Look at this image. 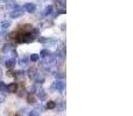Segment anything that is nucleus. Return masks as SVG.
Segmentation results:
<instances>
[{
	"label": "nucleus",
	"instance_id": "f257e3e1",
	"mask_svg": "<svg viewBox=\"0 0 133 116\" xmlns=\"http://www.w3.org/2000/svg\"><path fill=\"white\" fill-rule=\"evenodd\" d=\"M64 88H65V84L63 80H57V81L53 82V85H51V89L58 92V93H60V92H63Z\"/></svg>",
	"mask_w": 133,
	"mask_h": 116
},
{
	"label": "nucleus",
	"instance_id": "f03ea898",
	"mask_svg": "<svg viewBox=\"0 0 133 116\" xmlns=\"http://www.w3.org/2000/svg\"><path fill=\"white\" fill-rule=\"evenodd\" d=\"M18 88H19V85L16 82H12V84L7 85V92L8 93H16Z\"/></svg>",
	"mask_w": 133,
	"mask_h": 116
},
{
	"label": "nucleus",
	"instance_id": "7ed1b4c3",
	"mask_svg": "<svg viewBox=\"0 0 133 116\" xmlns=\"http://www.w3.org/2000/svg\"><path fill=\"white\" fill-rule=\"evenodd\" d=\"M23 9L25 11H27V12H29V13H34L35 12V9H36V6H35L34 4H25L23 5Z\"/></svg>",
	"mask_w": 133,
	"mask_h": 116
},
{
	"label": "nucleus",
	"instance_id": "20e7f679",
	"mask_svg": "<svg viewBox=\"0 0 133 116\" xmlns=\"http://www.w3.org/2000/svg\"><path fill=\"white\" fill-rule=\"evenodd\" d=\"M32 30H33V26L29 25V23H26V25H23L22 27H21V33H23V34L32 33Z\"/></svg>",
	"mask_w": 133,
	"mask_h": 116
},
{
	"label": "nucleus",
	"instance_id": "39448f33",
	"mask_svg": "<svg viewBox=\"0 0 133 116\" xmlns=\"http://www.w3.org/2000/svg\"><path fill=\"white\" fill-rule=\"evenodd\" d=\"M22 14H23V9H13L11 13V18H13V19L20 18Z\"/></svg>",
	"mask_w": 133,
	"mask_h": 116
},
{
	"label": "nucleus",
	"instance_id": "423d86ee",
	"mask_svg": "<svg viewBox=\"0 0 133 116\" xmlns=\"http://www.w3.org/2000/svg\"><path fill=\"white\" fill-rule=\"evenodd\" d=\"M36 93H37V98L40 99V101H44L47 99V93L43 91V89H39Z\"/></svg>",
	"mask_w": 133,
	"mask_h": 116
},
{
	"label": "nucleus",
	"instance_id": "0eeeda50",
	"mask_svg": "<svg viewBox=\"0 0 133 116\" xmlns=\"http://www.w3.org/2000/svg\"><path fill=\"white\" fill-rule=\"evenodd\" d=\"M36 74H37V71L35 67H30L29 70H28V77H29L30 79H34V78L36 77Z\"/></svg>",
	"mask_w": 133,
	"mask_h": 116
},
{
	"label": "nucleus",
	"instance_id": "6e6552de",
	"mask_svg": "<svg viewBox=\"0 0 133 116\" xmlns=\"http://www.w3.org/2000/svg\"><path fill=\"white\" fill-rule=\"evenodd\" d=\"M5 65L7 66V68H13L14 66H15V59L14 58H11V59H8V60H6V63H5Z\"/></svg>",
	"mask_w": 133,
	"mask_h": 116
},
{
	"label": "nucleus",
	"instance_id": "1a4fd4ad",
	"mask_svg": "<svg viewBox=\"0 0 133 116\" xmlns=\"http://www.w3.org/2000/svg\"><path fill=\"white\" fill-rule=\"evenodd\" d=\"M27 102L30 103V105H34V103L36 102V99H35V96H34L33 93H29L27 95Z\"/></svg>",
	"mask_w": 133,
	"mask_h": 116
},
{
	"label": "nucleus",
	"instance_id": "9d476101",
	"mask_svg": "<svg viewBox=\"0 0 133 116\" xmlns=\"http://www.w3.org/2000/svg\"><path fill=\"white\" fill-rule=\"evenodd\" d=\"M12 44H9V43H7V44H5L4 47H2V49H1V51L2 52H8V51H12Z\"/></svg>",
	"mask_w": 133,
	"mask_h": 116
},
{
	"label": "nucleus",
	"instance_id": "9b49d317",
	"mask_svg": "<svg viewBox=\"0 0 133 116\" xmlns=\"http://www.w3.org/2000/svg\"><path fill=\"white\" fill-rule=\"evenodd\" d=\"M0 92H1V94H6L7 93V85L5 84L4 81H0Z\"/></svg>",
	"mask_w": 133,
	"mask_h": 116
},
{
	"label": "nucleus",
	"instance_id": "f8f14e48",
	"mask_svg": "<svg viewBox=\"0 0 133 116\" xmlns=\"http://www.w3.org/2000/svg\"><path fill=\"white\" fill-rule=\"evenodd\" d=\"M54 11V6L53 5H49V6L46 7V11H44V15H49V14H51Z\"/></svg>",
	"mask_w": 133,
	"mask_h": 116
},
{
	"label": "nucleus",
	"instance_id": "ddd939ff",
	"mask_svg": "<svg viewBox=\"0 0 133 116\" xmlns=\"http://www.w3.org/2000/svg\"><path fill=\"white\" fill-rule=\"evenodd\" d=\"M41 109H42L41 106H40L39 108H36V109H33L32 112L29 113V116H39V115H40V112H39V110H41Z\"/></svg>",
	"mask_w": 133,
	"mask_h": 116
},
{
	"label": "nucleus",
	"instance_id": "4468645a",
	"mask_svg": "<svg viewBox=\"0 0 133 116\" xmlns=\"http://www.w3.org/2000/svg\"><path fill=\"white\" fill-rule=\"evenodd\" d=\"M55 107H56V103L54 102V101H48V102H47V106H46L47 109H54Z\"/></svg>",
	"mask_w": 133,
	"mask_h": 116
},
{
	"label": "nucleus",
	"instance_id": "2eb2a0df",
	"mask_svg": "<svg viewBox=\"0 0 133 116\" xmlns=\"http://www.w3.org/2000/svg\"><path fill=\"white\" fill-rule=\"evenodd\" d=\"M29 59H30L32 61H37V60L40 59V56H39V55H36V53H33V55H30Z\"/></svg>",
	"mask_w": 133,
	"mask_h": 116
},
{
	"label": "nucleus",
	"instance_id": "dca6fc26",
	"mask_svg": "<svg viewBox=\"0 0 133 116\" xmlns=\"http://www.w3.org/2000/svg\"><path fill=\"white\" fill-rule=\"evenodd\" d=\"M9 25H11V22H9V21H2V22H1V28H2V29H7V28L9 27Z\"/></svg>",
	"mask_w": 133,
	"mask_h": 116
},
{
	"label": "nucleus",
	"instance_id": "f3484780",
	"mask_svg": "<svg viewBox=\"0 0 133 116\" xmlns=\"http://www.w3.org/2000/svg\"><path fill=\"white\" fill-rule=\"evenodd\" d=\"M40 57H43V58H46V57H48L49 56V51L48 50H42L41 52H40Z\"/></svg>",
	"mask_w": 133,
	"mask_h": 116
},
{
	"label": "nucleus",
	"instance_id": "a211bd4d",
	"mask_svg": "<svg viewBox=\"0 0 133 116\" xmlns=\"http://www.w3.org/2000/svg\"><path fill=\"white\" fill-rule=\"evenodd\" d=\"M64 108H65V103H64V101H62V102H61V105L57 107V110H58V112H61V110H63Z\"/></svg>",
	"mask_w": 133,
	"mask_h": 116
},
{
	"label": "nucleus",
	"instance_id": "6ab92c4d",
	"mask_svg": "<svg viewBox=\"0 0 133 116\" xmlns=\"http://www.w3.org/2000/svg\"><path fill=\"white\" fill-rule=\"evenodd\" d=\"M8 36H9V38H11V40H15L16 36H18V33L14 32V33H12V34H9Z\"/></svg>",
	"mask_w": 133,
	"mask_h": 116
},
{
	"label": "nucleus",
	"instance_id": "aec40b11",
	"mask_svg": "<svg viewBox=\"0 0 133 116\" xmlns=\"http://www.w3.org/2000/svg\"><path fill=\"white\" fill-rule=\"evenodd\" d=\"M39 42L40 43H47L48 38H47V37H39Z\"/></svg>",
	"mask_w": 133,
	"mask_h": 116
},
{
	"label": "nucleus",
	"instance_id": "412c9836",
	"mask_svg": "<svg viewBox=\"0 0 133 116\" xmlns=\"http://www.w3.org/2000/svg\"><path fill=\"white\" fill-rule=\"evenodd\" d=\"M35 92H36V85H33L32 87H30V93H35Z\"/></svg>",
	"mask_w": 133,
	"mask_h": 116
},
{
	"label": "nucleus",
	"instance_id": "4be33fe9",
	"mask_svg": "<svg viewBox=\"0 0 133 116\" xmlns=\"http://www.w3.org/2000/svg\"><path fill=\"white\" fill-rule=\"evenodd\" d=\"M18 95L20 96V98H22V96H25V89H22V91H20V93H18Z\"/></svg>",
	"mask_w": 133,
	"mask_h": 116
},
{
	"label": "nucleus",
	"instance_id": "5701e85b",
	"mask_svg": "<svg viewBox=\"0 0 133 116\" xmlns=\"http://www.w3.org/2000/svg\"><path fill=\"white\" fill-rule=\"evenodd\" d=\"M2 101H4V98H2V95H0V103H1Z\"/></svg>",
	"mask_w": 133,
	"mask_h": 116
},
{
	"label": "nucleus",
	"instance_id": "b1692460",
	"mask_svg": "<svg viewBox=\"0 0 133 116\" xmlns=\"http://www.w3.org/2000/svg\"><path fill=\"white\" fill-rule=\"evenodd\" d=\"M0 1H5V0H0Z\"/></svg>",
	"mask_w": 133,
	"mask_h": 116
},
{
	"label": "nucleus",
	"instance_id": "393cba45",
	"mask_svg": "<svg viewBox=\"0 0 133 116\" xmlns=\"http://www.w3.org/2000/svg\"><path fill=\"white\" fill-rule=\"evenodd\" d=\"M41 1H44V0H41Z\"/></svg>",
	"mask_w": 133,
	"mask_h": 116
},
{
	"label": "nucleus",
	"instance_id": "a878e982",
	"mask_svg": "<svg viewBox=\"0 0 133 116\" xmlns=\"http://www.w3.org/2000/svg\"><path fill=\"white\" fill-rule=\"evenodd\" d=\"M15 116H18V115H15Z\"/></svg>",
	"mask_w": 133,
	"mask_h": 116
}]
</instances>
